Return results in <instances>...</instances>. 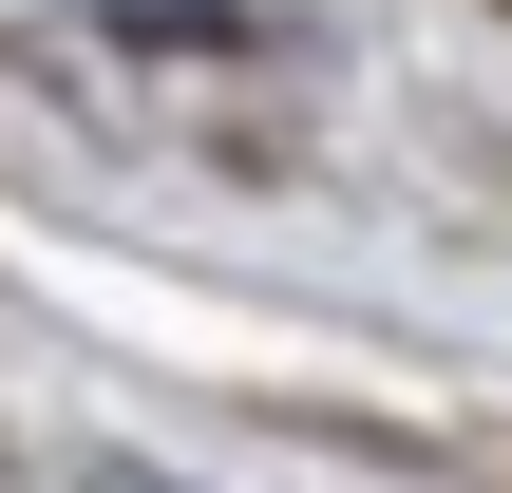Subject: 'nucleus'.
<instances>
[{"label": "nucleus", "instance_id": "nucleus-1", "mask_svg": "<svg viewBox=\"0 0 512 493\" xmlns=\"http://www.w3.org/2000/svg\"><path fill=\"white\" fill-rule=\"evenodd\" d=\"M114 19H133V38H152V19H171V38H228V0H114Z\"/></svg>", "mask_w": 512, "mask_h": 493}]
</instances>
